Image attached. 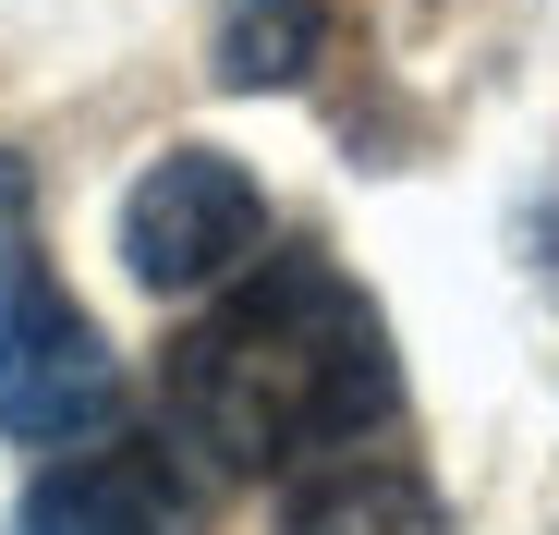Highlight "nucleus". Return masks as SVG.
<instances>
[{
  "mask_svg": "<svg viewBox=\"0 0 559 535\" xmlns=\"http://www.w3.org/2000/svg\"><path fill=\"white\" fill-rule=\"evenodd\" d=\"M110 414H122V366H110L98 317L49 281L37 170L0 158V426L25 451H85V438H110Z\"/></svg>",
  "mask_w": 559,
  "mask_h": 535,
  "instance_id": "2",
  "label": "nucleus"
},
{
  "mask_svg": "<svg viewBox=\"0 0 559 535\" xmlns=\"http://www.w3.org/2000/svg\"><path fill=\"white\" fill-rule=\"evenodd\" d=\"M317 49H329V0H219V37H207V61H219L231 98L305 85Z\"/></svg>",
  "mask_w": 559,
  "mask_h": 535,
  "instance_id": "6",
  "label": "nucleus"
},
{
  "mask_svg": "<svg viewBox=\"0 0 559 535\" xmlns=\"http://www.w3.org/2000/svg\"><path fill=\"white\" fill-rule=\"evenodd\" d=\"M255 243H267V195L231 146H170L122 195V268L146 293H219Z\"/></svg>",
  "mask_w": 559,
  "mask_h": 535,
  "instance_id": "3",
  "label": "nucleus"
},
{
  "mask_svg": "<svg viewBox=\"0 0 559 535\" xmlns=\"http://www.w3.org/2000/svg\"><path fill=\"white\" fill-rule=\"evenodd\" d=\"M13 535H182V511H170L158 463H134V451H85V463H61V475L25 487Z\"/></svg>",
  "mask_w": 559,
  "mask_h": 535,
  "instance_id": "5",
  "label": "nucleus"
},
{
  "mask_svg": "<svg viewBox=\"0 0 559 535\" xmlns=\"http://www.w3.org/2000/svg\"><path fill=\"white\" fill-rule=\"evenodd\" d=\"M390 402H402L390 317L329 255H243L207 293V317L170 341V366H158L170 438L231 487L365 451L390 426Z\"/></svg>",
  "mask_w": 559,
  "mask_h": 535,
  "instance_id": "1",
  "label": "nucleus"
},
{
  "mask_svg": "<svg viewBox=\"0 0 559 535\" xmlns=\"http://www.w3.org/2000/svg\"><path fill=\"white\" fill-rule=\"evenodd\" d=\"M267 535H450V511H438V487H426L414 463H390V451H329V463L293 475V499H280Z\"/></svg>",
  "mask_w": 559,
  "mask_h": 535,
  "instance_id": "4",
  "label": "nucleus"
}]
</instances>
